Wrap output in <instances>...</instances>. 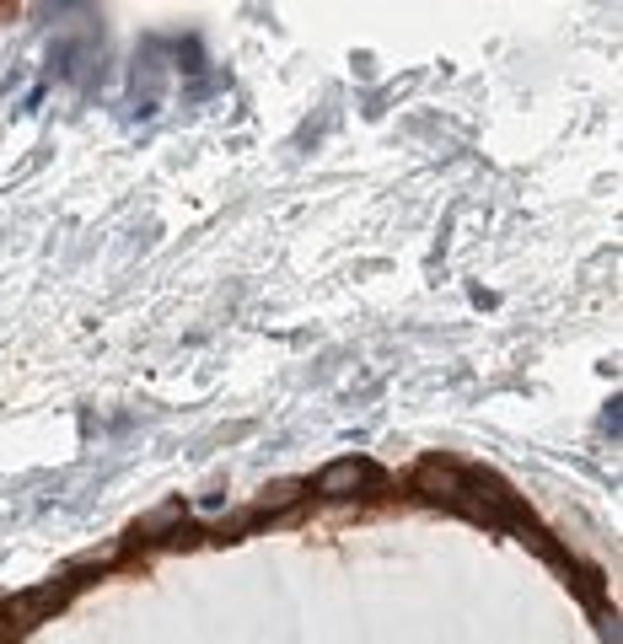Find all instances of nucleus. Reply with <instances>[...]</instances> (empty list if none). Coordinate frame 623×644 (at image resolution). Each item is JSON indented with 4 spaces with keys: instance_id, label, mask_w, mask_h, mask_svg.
<instances>
[{
    "instance_id": "f03ea898",
    "label": "nucleus",
    "mask_w": 623,
    "mask_h": 644,
    "mask_svg": "<svg viewBox=\"0 0 623 644\" xmlns=\"http://www.w3.org/2000/svg\"><path fill=\"white\" fill-rule=\"evenodd\" d=\"M420 484H425V489H446V494H457V489H462V478H457V473H451V467H440V462H425V467H420Z\"/></svg>"
},
{
    "instance_id": "7ed1b4c3",
    "label": "nucleus",
    "mask_w": 623,
    "mask_h": 644,
    "mask_svg": "<svg viewBox=\"0 0 623 644\" xmlns=\"http://www.w3.org/2000/svg\"><path fill=\"white\" fill-rule=\"evenodd\" d=\"M11 640H16V612L0 607V644H11Z\"/></svg>"
},
{
    "instance_id": "f257e3e1",
    "label": "nucleus",
    "mask_w": 623,
    "mask_h": 644,
    "mask_svg": "<svg viewBox=\"0 0 623 644\" xmlns=\"http://www.w3.org/2000/svg\"><path fill=\"white\" fill-rule=\"evenodd\" d=\"M366 478H372V473H366V462L344 456V462L322 467V478H317V494H355V489H361Z\"/></svg>"
}]
</instances>
